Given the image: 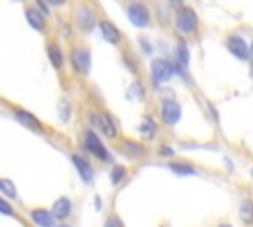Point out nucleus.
<instances>
[{"label":"nucleus","mask_w":253,"mask_h":227,"mask_svg":"<svg viewBox=\"0 0 253 227\" xmlns=\"http://www.w3.org/2000/svg\"><path fill=\"white\" fill-rule=\"evenodd\" d=\"M49 6H55V8H61V6H65L67 4V0H45Z\"/></svg>","instance_id":"obj_26"},{"label":"nucleus","mask_w":253,"mask_h":227,"mask_svg":"<svg viewBox=\"0 0 253 227\" xmlns=\"http://www.w3.org/2000/svg\"><path fill=\"white\" fill-rule=\"evenodd\" d=\"M105 227H125L123 225V221L119 219V217H115V215H111L107 221H105Z\"/></svg>","instance_id":"obj_25"},{"label":"nucleus","mask_w":253,"mask_h":227,"mask_svg":"<svg viewBox=\"0 0 253 227\" xmlns=\"http://www.w3.org/2000/svg\"><path fill=\"white\" fill-rule=\"evenodd\" d=\"M140 132H142V136H146V138H152V134H154V122L146 116L144 118V122L140 124Z\"/></svg>","instance_id":"obj_22"},{"label":"nucleus","mask_w":253,"mask_h":227,"mask_svg":"<svg viewBox=\"0 0 253 227\" xmlns=\"http://www.w3.org/2000/svg\"><path fill=\"white\" fill-rule=\"evenodd\" d=\"M69 61L75 73L79 75H87L89 67H91V51L85 45H73L69 51Z\"/></svg>","instance_id":"obj_2"},{"label":"nucleus","mask_w":253,"mask_h":227,"mask_svg":"<svg viewBox=\"0 0 253 227\" xmlns=\"http://www.w3.org/2000/svg\"><path fill=\"white\" fill-rule=\"evenodd\" d=\"M71 160H73V164H75L79 176H81L85 182H91V180H93V168H91V164H89L83 156H79V154H73Z\"/></svg>","instance_id":"obj_16"},{"label":"nucleus","mask_w":253,"mask_h":227,"mask_svg":"<svg viewBox=\"0 0 253 227\" xmlns=\"http://www.w3.org/2000/svg\"><path fill=\"white\" fill-rule=\"evenodd\" d=\"M83 144H85V148L93 154V156H97L99 160H103V162H109L111 160V154L107 152V148L103 146V142H101V138L93 132V130H87L85 132V138H83Z\"/></svg>","instance_id":"obj_7"},{"label":"nucleus","mask_w":253,"mask_h":227,"mask_svg":"<svg viewBox=\"0 0 253 227\" xmlns=\"http://www.w3.org/2000/svg\"><path fill=\"white\" fill-rule=\"evenodd\" d=\"M69 213H71V201H69V197H57V199L53 201V205H51V215H53V219L63 221V219L69 217Z\"/></svg>","instance_id":"obj_15"},{"label":"nucleus","mask_w":253,"mask_h":227,"mask_svg":"<svg viewBox=\"0 0 253 227\" xmlns=\"http://www.w3.org/2000/svg\"><path fill=\"white\" fill-rule=\"evenodd\" d=\"M150 71H152V79L156 83H164L174 75V65L168 63L166 59H154L150 63Z\"/></svg>","instance_id":"obj_9"},{"label":"nucleus","mask_w":253,"mask_h":227,"mask_svg":"<svg viewBox=\"0 0 253 227\" xmlns=\"http://www.w3.org/2000/svg\"><path fill=\"white\" fill-rule=\"evenodd\" d=\"M176 57H178V61H180L182 67H186V65L190 63V51H188L186 41H180V43H178V47H176Z\"/></svg>","instance_id":"obj_19"},{"label":"nucleus","mask_w":253,"mask_h":227,"mask_svg":"<svg viewBox=\"0 0 253 227\" xmlns=\"http://www.w3.org/2000/svg\"><path fill=\"white\" fill-rule=\"evenodd\" d=\"M227 49H229L237 59H247V57H249V47H247V43L243 41V38H239V36H231V38L227 39Z\"/></svg>","instance_id":"obj_14"},{"label":"nucleus","mask_w":253,"mask_h":227,"mask_svg":"<svg viewBox=\"0 0 253 227\" xmlns=\"http://www.w3.org/2000/svg\"><path fill=\"white\" fill-rule=\"evenodd\" d=\"M176 30L182 34V36H190V34H196L198 30V14L194 12V8H180L176 12Z\"/></svg>","instance_id":"obj_1"},{"label":"nucleus","mask_w":253,"mask_h":227,"mask_svg":"<svg viewBox=\"0 0 253 227\" xmlns=\"http://www.w3.org/2000/svg\"><path fill=\"white\" fill-rule=\"evenodd\" d=\"M123 150H128L132 156H136V154L142 152V148H140L138 144H134V142H125V144H123Z\"/></svg>","instance_id":"obj_23"},{"label":"nucleus","mask_w":253,"mask_h":227,"mask_svg":"<svg viewBox=\"0 0 253 227\" xmlns=\"http://www.w3.org/2000/svg\"><path fill=\"white\" fill-rule=\"evenodd\" d=\"M180 114H182V109L174 99H166L162 103V118L166 124H176L180 120Z\"/></svg>","instance_id":"obj_11"},{"label":"nucleus","mask_w":253,"mask_h":227,"mask_svg":"<svg viewBox=\"0 0 253 227\" xmlns=\"http://www.w3.org/2000/svg\"><path fill=\"white\" fill-rule=\"evenodd\" d=\"M12 116H14L22 126H26V128H30V130H34V132H42V130H43L42 120H40L36 114H32L30 111L22 109V107H12Z\"/></svg>","instance_id":"obj_6"},{"label":"nucleus","mask_w":253,"mask_h":227,"mask_svg":"<svg viewBox=\"0 0 253 227\" xmlns=\"http://www.w3.org/2000/svg\"><path fill=\"white\" fill-rule=\"evenodd\" d=\"M123 176H125V168H123V166H117V168L113 170V174H111V182H113V184H119Z\"/></svg>","instance_id":"obj_24"},{"label":"nucleus","mask_w":253,"mask_h":227,"mask_svg":"<svg viewBox=\"0 0 253 227\" xmlns=\"http://www.w3.org/2000/svg\"><path fill=\"white\" fill-rule=\"evenodd\" d=\"M99 32H101V36H103L105 41H109L111 45H119V41H121V32H119V28H117L113 22L101 20V22H99Z\"/></svg>","instance_id":"obj_12"},{"label":"nucleus","mask_w":253,"mask_h":227,"mask_svg":"<svg viewBox=\"0 0 253 227\" xmlns=\"http://www.w3.org/2000/svg\"><path fill=\"white\" fill-rule=\"evenodd\" d=\"M57 227H67V225H57Z\"/></svg>","instance_id":"obj_31"},{"label":"nucleus","mask_w":253,"mask_h":227,"mask_svg":"<svg viewBox=\"0 0 253 227\" xmlns=\"http://www.w3.org/2000/svg\"><path fill=\"white\" fill-rule=\"evenodd\" d=\"M30 219H32V223L34 225H38V227H53V215H51V211H47V209H43V207H34V209H30Z\"/></svg>","instance_id":"obj_13"},{"label":"nucleus","mask_w":253,"mask_h":227,"mask_svg":"<svg viewBox=\"0 0 253 227\" xmlns=\"http://www.w3.org/2000/svg\"><path fill=\"white\" fill-rule=\"evenodd\" d=\"M219 227H231V225H229V223H221Z\"/></svg>","instance_id":"obj_30"},{"label":"nucleus","mask_w":253,"mask_h":227,"mask_svg":"<svg viewBox=\"0 0 253 227\" xmlns=\"http://www.w3.org/2000/svg\"><path fill=\"white\" fill-rule=\"evenodd\" d=\"M168 2H172V4H182V0H168Z\"/></svg>","instance_id":"obj_29"},{"label":"nucleus","mask_w":253,"mask_h":227,"mask_svg":"<svg viewBox=\"0 0 253 227\" xmlns=\"http://www.w3.org/2000/svg\"><path fill=\"white\" fill-rule=\"evenodd\" d=\"M24 18L30 24V28H34L36 32H40V34L47 32V20H45L47 16H43L34 4H26L24 6Z\"/></svg>","instance_id":"obj_5"},{"label":"nucleus","mask_w":253,"mask_h":227,"mask_svg":"<svg viewBox=\"0 0 253 227\" xmlns=\"http://www.w3.org/2000/svg\"><path fill=\"white\" fill-rule=\"evenodd\" d=\"M73 20H75V24H77V28H79L81 32H91V30L95 28V22H97V20H95V10H93L89 4L81 2V4L75 6Z\"/></svg>","instance_id":"obj_3"},{"label":"nucleus","mask_w":253,"mask_h":227,"mask_svg":"<svg viewBox=\"0 0 253 227\" xmlns=\"http://www.w3.org/2000/svg\"><path fill=\"white\" fill-rule=\"evenodd\" d=\"M239 217L245 223H253V201H249V199L241 201V205H239Z\"/></svg>","instance_id":"obj_18"},{"label":"nucleus","mask_w":253,"mask_h":227,"mask_svg":"<svg viewBox=\"0 0 253 227\" xmlns=\"http://www.w3.org/2000/svg\"><path fill=\"white\" fill-rule=\"evenodd\" d=\"M0 193H2L6 199H16V197H18L16 186H14V182L8 180V178H0Z\"/></svg>","instance_id":"obj_17"},{"label":"nucleus","mask_w":253,"mask_h":227,"mask_svg":"<svg viewBox=\"0 0 253 227\" xmlns=\"http://www.w3.org/2000/svg\"><path fill=\"white\" fill-rule=\"evenodd\" d=\"M172 154H174V150H172V148H168V146H164V148H162V156H172Z\"/></svg>","instance_id":"obj_27"},{"label":"nucleus","mask_w":253,"mask_h":227,"mask_svg":"<svg viewBox=\"0 0 253 227\" xmlns=\"http://www.w3.org/2000/svg\"><path fill=\"white\" fill-rule=\"evenodd\" d=\"M170 170H172L174 174H182V176H190V174H194V168H192V166H188V164H180V162L170 164Z\"/></svg>","instance_id":"obj_20"},{"label":"nucleus","mask_w":253,"mask_h":227,"mask_svg":"<svg viewBox=\"0 0 253 227\" xmlns=\"http://www.w3.org/2000/svg\"><path fill=\"white\" fill-rule=\"evenodd\" d=\"M0 213L2 215H8V217H16V209L12 207V203L4 195H0Z\"/></svg>","instance_id":"obj_21"},{"label":"nucleus","mask_w":253,"mask_h":227,"mask_svg":"<svg viewBox=\"0 0 253 227\" xmlns=\"http://www.w3.org/2000/svg\"><path fill=\"white\" fill-rule=\"evenodd\" d=\"M45 53H47V59H49L51 67H53L55 71H61L63 65H65V55H63L61 45H59L57 41H47V45H45Z\"/></svg>","instance_id":"obj_10"},{"label":"nucleus","mask_w":253,"mask_h":227,"mask_svg":"<svg viewBox=\"0 0 253 227\" xmlns=\"http://www.w3.org/2000/svg\"><path fill=\"white\" fill-rule=\"evenodd\" d=\"M61 111H67V103L61 101ZM63 120H67V114H63Z\"/></svg>","instance_id":"obj_28"},{"label":"nucleus","mask_w":253,"mask_h":227,"mask_svg":"<svg viewBox=\"0 0 253 227\" xmlns=\"http://www.w3.org/2000/svg\"><path fill=\"white\" fill-rule=\"evenodd\" d=\"M126 16L132 26L136 28H146L150 24V12L142 2H132L126 6Z\"/></svg>","instance_id":"obj_4"},{"label":"nucleus","mask_w":253,"mask_h":227,"mask_svg":"<svg viewBox=\"0 0 253 227\" xmlns=\"http://www.w3.org/2000/svg\"><path fill=\"white\" fill-rule=\"evenodd\" d=\"M89 120H91V124L97 126L105 136H109V138H115V136H117L115 122H113V118H111L107 113H91V114H89Z\"/></svg>","instance_id":"obj_8"}]
</instances>
